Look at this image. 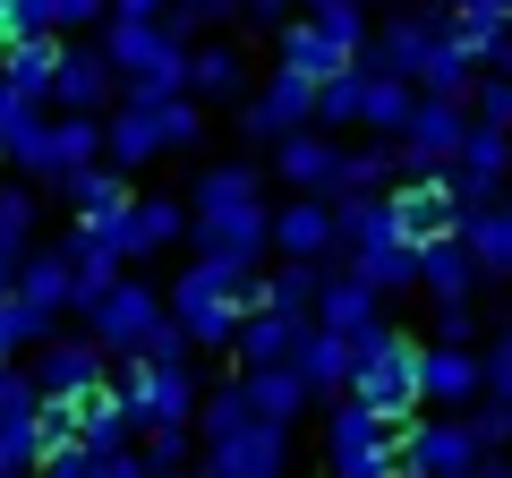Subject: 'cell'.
<instances>
[{"label": "cell", "mask_w": 512, "mask_h": 478, "mask_svg": "<svg viewBox=\"0 0 512 478\" xmlns=\"http://www.w3.org/2000/svg\"><path fill=\"white\" fill-rule=\"evenodd\" d=\"M367 94H376V69H350L333 86H316V129L342 137V129H367Z\"/></svg>", "instance_id": "35"}, {"label": "cell", "mask_w": 512, "mask_h": 478, "mask_svg": "<svg viewBox=\"0 0 512 478\" xmlns=\"http://www.w3.org/2000/svg\"><path fill=\"white\" fill-rule=\"evenodd\" d=\"M9 9H18V0H0V26H9Z\"/></svg>", "instance_id": "54"}, {"label": "cell", "mask_w": 512, "mask_h": 478, "mask_svg": "<svg viewBox=\"0 0 512 478\" xmlns=\"http://www.w3.org/2000/svg\"><path fill=\"white\" fill-rule=\"evenodd\" d=\"M120 103H128V77H120V60L103 52V35H94V43H69V60H60V86H52V111L111 120Z\"/></svg>", "instance_id": "13"}, {"label": "cell", "mask_w": 512, "mask_h": 478, "mask_svg": "<svg viewBox=\"0 0 512 478\" xmlns=\"http://www.w3.org/2000/svg\"><path fill=\"white\" fill-rule=\"evenodd\" d=\"M274 257L282 265H333V257H342L333 197H282L274 205Z\"/></svg>", "instance_id": "16"}, {"label": "cell", "mask_w": 512, "mask_h": 478, "mask_svg": "<svg viewBox=\"0 0 512 478\" xmlns=\"http://www.w3.org/2000/svg\"><path fill=\"white\" fill-rule=\"evenodd\" d=\"M43 129H52V103H35L26 86H9V77H0V163L26 171V154L43 146Z\"/></svg>", "instance_id": "31"}, {"label": "cell", "mask_w": 512, "mask_h": 478, "mask_svg": "<svg viewBox=\"0 0 512 478\" xmlns=\"http://www.w3.org/2000/svg\"><path fill=\"white\" fill-rule=\"evenodd\" d=\"M120 461H128V453H94V444H69V453H60L43 478H120Z\"/></svg>", "instance_id": "45"}, {"label": "cell", "mask_w": 512, "mask_h": 478, "mask_svg": "<svg viewBox=\"0 0 512 478\" xmlns=\"http://www.w3.org/2000/svg\"><path fill=\"white\" fill-rule=\"evenodd\" d=\"M291 368L308 376V393H316V402H350V385H359V342H342V333L308 325V342H299V359H291Z\"/></svg>", "instance_id": "25"}, {"label": "cell", "mask_w": 512, "mask_h": 478, "mask_svg": "<svg viewBox=\"0 0 512 478\" xmlns=\"http://www.w3.org/2000/svg\"><path fill=\"white\" fill-rule=\"evenodd\" d=\"M256 308H265V282H248V291H239V282H214L197 257H188L180 282H171V316L188 325L197 350H239V333H248Z\"/></svg>", "instance_id": "4"}, {"label": "cell", "mask_w": 512, "mask_h": 478, "mask_svg": "<svg viewBox=\"0 0 512 478\" xmlns=\"http://www.w3.org/2000/svg\"><path fill=\"white\" fill-rule=\"evenodd\" d=\"M453 18H495V0H444Z\"/></svg>", "instance_id": "50"}, {"label": "cell", "mask_w": 512, "mask_h": 478, "mask_svg": "<svg viewBox=\"0 0 512 478\" xmlns=\"http://www.w3.org/2000/svg\"><path fill=\"white\" fill-rule=\"evenodd\" d=\"M188 94L197 103H248L256 94V77H248V43H231V35H197V69H188Z\"/></svg>", "instance_id": "23"}, {"label": "cell", "mask_w": 512, "mask_h": 478, "mask_svg": "<svg viewBox=\"0 0 512 478\" xmlns=\"http://www.w3.org/2000/svg\"><path fill=\"white\" fill-rule=\"evenodd\" d=\"M222 18H231V26H265V35H282V26L308 18V9H299V0H222Z\"/></svg>", "instance_id": "43"}, {"label": "cell", "mask_w": 512, "mask_h": 478, "mask_svg": "<svg viewBox=\"0 0 512 478\" xmlns=\"http://www.w3.org/2000/svg\"><path fill=\"white\" fill-rule=\"evenodd\" d=\"M18 291L35 299L43 316H77V265H69V248H60V239H43L35 257L18 265Z\"/></svg>", "instance_id": "29"}, {"label": "cell", "mask_w": 512, "mask_h": 478, "mask_svg": "<svg viewBox=\"0 0 512 478\" xmlns=\"http://www.w3.org/2000/svg\"><path fill=\"white\" fill-rule=\"evenodd\" d=\"M350 402H367L384 427H410L427 410V342H410V333H376V342L359 350V385H350Z\"/></svg>", "instance_id": "3"}, {"label": "cell", "mask_w": 512, "mask_h": 478, "mask_svg": "<svg viewBox=\"0 0 512 478\" xmlns=\"http://www.w3.org/2000/svg\"><path fill=\"white\" fill-rule=\"evenodd\" d=\"M163 129H171V154H197L205 146V103H197V94L163 103Z\"/></svg>", "instance_id": "44"}, {"label": "cell", "mask_w": 512, "mask_h": 478, "mask_svg": "<svg viewBox=\"0 0 512 478\" xmlns=\"http://www.w3.org/2000/svg\"><path fill=\"white\" fill-rule=\"evenodd\" d=\"M111 350L94 342V333H60V342H43L35 350V393L43 402H86L94 385H111Z\"/></svg>", "instance_id": "14"}, {"label": "cell", "mask_w": 512, "mask_h": 478, "mask_svg": "<svg viewBox=\"0 0 512 478\" xmlns=\"http://www.w3.org/2000/svg\"><path fill=\"white\" fill-rule=\"evenodd\" d=\"M470 333H478V308H436V342L444 350H470Z\"/></svg>", "instance_id": "47"}, {"label": "cell", "mask_w": 512, "mask_h": 478, "mask_svg": "<svg viewBox=\"0 0 512 478\" xmlns=\"http://www.w3.org/2000/svg\"><path fill=\"white\" fill-rule=\"evenodd\" d=\"M265 180H274V171H256L248 154H231V163H205V171H197V197H188V214H197V222L256 214V205H274V197H265Z\"/></svg>", "instance_id": "20"}, {"label": "cell", "mask_w": 512, "mask_h": 478, "mask_svg": "<svg viewBox=\"0 0 512 478\" xmlns=\"http://www.w3.org/2000/svg\"><path fill=\"white\" fill-rule=\"evenodd\" d=\"M274 69H299L308 86H333V77L359 69V52H350V43L333 35L325 18H291V26L274 35Z\"/></svg>", "instance_id": "18"}, {"label": "cell", "mask_w": 512, "mask_h": 478, "mask_svg": "<svg viewBox=\"0 0 512 478\" xmlns=\"http://www.w3.org/2000/svg\"><path fill=\"white\" fill-rule=\"evenodd\" d=\"M137 461H146L154 478H188V461H205V436L197 427H146V436H137Z\"/></svg>", "instance_id": "39"}, {"label": "cell", "mask_w": 512, "mask_h": 478, "mask_svg": "<svg viewBox=\"0 0 512 478\" xmlns=\"http://www.w3.org/2000/svg\"><path fill=\"white\" fill-rule=\"evenodd\" d=\"M325 274H333V265H274V274H265V308H282V316H299V325H316Z\"/></svg>", "instance_id": "38"}, {"label": "cell", "mask_w": 512, "mask_h": 478, "mask_svg": "<svg viewBox=\"0 0 512 478\" xmlns=\"http://www.w3.org/2000/svg\"><path fill=\"white\" fill-rule=\"evenodd\" d=\"M52 197H69L77 214H111V205H128L137 188H128V171H120V163H94V171H77L69 188H52Z\"/></svg>", "instance_id": "41"}, {"label": "cell", "mask_w": 512, "mask_h": 478, "mask_svg": "<svg viewBox=\"0 0 512 478\" xmlns=\"http://www.w3.org/2000/svg\"><path fill=\"white\" fill-rule=\"evenodd\" d=\"M299 9H308V18H316V9H333V0H299Z\"/></svg>", "instance_id": "53"}, {"label": "cell", "mask_w": 512, "mask_h": 478, "mask_svg": "<svg viewBox=\"0 0 512 478\" xmlns=\"http://www.w3.org/2000/svg\"><path fill=\"white\" fill-rule=\"evenodd\" d=\"M43 342H60V316H43L35 299H0V359H9V368H18L26 350H43Z\"/></svg>", "instance_id": "37"}, {"label": "cell", "mask_w": 512, "mask_h": 478, "mask_svg": "<svg viewBox=\"0 0 512 478\" xmlns=\"http://www.w3.org/2000/svg\"><path fill=\"white\" fill-rule=\"evenodd\" d=\"M103 52L120 60L128 94H154V103H180L188 69H197V35H188V26H146V18H111Z\"/></svg>", "instance_id": "2"}, {"label": "cell", "mask_w": 512, "mask_h": 478, "mask_svg": "<svg viewBox=\"0 0 512 478\" xmlns=\"http://www.w3.org/2000/svg\"><path fill=\"white\" fill-rule=\"evenodd\" d=\"M487 393V359H470V350H444L427 342V402L444 410V419H461V410Z\"/></svg>", "instance_id": "27"}, {"label": "cell", "mask_w": 512, "mask_h": 478, "mask_svg": "<svg viewBox=\"0 0 512 478\" xmlns=\"http://www.w3.org/2000/svg\"><path fill=\"white\" fill-rule=\"evenodd\" d=\"M487 461L470 419H410L402 427V478H470Z\"/></svg>", "instance_id": "12"}, {"label": "cell", "mask_w": 512, "mask_h": 478, "mask_svg": "<svg viewBox=\"0 0 512 478\" xmlns=\"http://www.w3.org/2000/svg\"><path fill=\"white\" fill-rule=\"evenodd\" d=\"M470 478H512V453H487V461H478Z\"/></svg>", "instance_id": "49"}, {"label": "cell", "mask_w": 512, "mask_h": 478, "mask_svg": "<svg viewBox=\"0 0 512 478\" xmlns=\"http://www.w3.org/2000/svg\"><path fill=\"white\" fill-rule=\"evenodd\" d=\"M453 188H461V205H504L512 197V137L504 129H478L470 146H461V163H453Z\"/></svg>", "instance_id": "22"}, {"label": "cell", "mask_w": 512, "mask_h": 478, "mask_svg": "<svg viewBox=\"0 0 512 478\" xmlns=\"http://www.w3.org/2000/svg\"><path fill=\"white\" fill-rule=\"evenodd\" d=\"M35 222H43L35 188H26V180H9V188H0V265H26V257L43 248V239H35Z\"/></svg>", "instance_id": "36"}, {"label": "cell", "mask_w": 512, "mask_h": 478, "mask_svg": "<svg viewBox=\"0 0 512 478\" xmlns=\"http://www.w3.org/2000/svg\"><path fill=\"white\" fill-rule=\"evenodd\" d=\"M299 342H308V325H299V316H282V308H256V316H248V333H239V350H231V368H239V376L291 368V359H299Z\"/></svg>", "instance_id": "26"}, {"label": "cell", "mask_w": 512, "mask_h": 478, "mask_svg": "<svg viewBox=\"0 0 512 478\" xmlns=\"http://www.w3.org/2000/svg\"><path fill=\"white\" fill-rule=\"evenodd\" d=\"M504 342H512V325H504Z\"/></svg>", "instance_id": "55"}, {"label": "cell", "mask_w": 512, "mask_h": 478, "mask_svg": "<svg viewBox=\"0 0 512 478\" xmlns=\"http://www.w3.org/2000/svg\"><path fill=\"white\" fill-rule=\"evenodd\" d=\"M316 325H325V333H342V342H376V333H393V325H384V299L376 291H367V282L359 274H325V299H316Z\"/></svg>", "instance_id": "24"}, {"label": "cell", "mask_w": 512, "mask_h": 478, "mask_svg": "<svg viewBox=\"0 0 512 478\" xmlns=\"http://www.w3.org/2000/svg\"><path fill=\"white\" fill-rule=\"evenodd\" d=\"M103 248H120V257H163V248H180V239H197V214H188L180 197H137L128 205H111V214H77Z\"/></svg>", "instance_id": "6"}, {"label": "cell", "mask_w": 512, "mask_h": 478, "mask_svg": "<svg viewBox=\"0 0 512 478\" xmlns=\"http://www.w3.org/2000/svg\"><path fill=\"white\" fill-rule=\"evenodd\" d=\"M248 393H256V419H274V427H291L299 410L316 402V393H308V376H299V368H265V376H248Z\"/></svg>", "instance_id": "40"}, {"label": "cell", "mask_w": 512, "mask_h": 478, "mask_svg": "<svg viewBox=\"0 0 512 478\" xmlns=\"http://www.w3.org/2000/svg\"><path fill=\"white\" fill-rule=\"evenodd\" d=\"M120 402H128V419H137V436H146V427H197V410H205V385H197L188 368L137 359V368L120 376Z\"/></svg>", "instance_id": "10"}, {"label": "cell", "mask_w": 512, "mask_h": 478, "mask_svg": "<svg viewBox=\"0 0 512 478\" xmlns=\"http://www.w3.org/2000/svg\"><path fill=\"white\" fill-rule=\"evenodd\" d=\"M487 402H512V342L487 350Z\"/></svg>", "instance_id": "48"}, {"label": "cell", "mask_w": 512, "mask_h": 478, "mask_svg": "<svg viewBox=\"0 0 512 478\" xmlns=\"http://www.w3.org/2000/svg\"><path fill=\"white\" fill-rule=\"evenodd\" d=\"M86 333L111 350V359H128V368H137V359L188 368V350H197V342H188V325L171 316V299L154 291V282H120V291H111L103 308L86 316Z\"/></svg>", "instance_id": "1"}, {"label": "cell", "mask_w": 512, "mask_h": 478, "mask_svg": "<svg viewBox=\"0 0 512 478\" xmlns=\"http://www.w3.org/2000/svg\"><path fill=\"white\" fill-rule=\"evenodd\" d=\"M478 257L461 248V239H444V248H419V291L436 299V308H470V291H478Z\"/></svg>", "instance_id": "30"}, {"label": "cell", "mask_w": 512, "mask_h": 478, "mask_svg": "<svg viewBox=\"0 0 512 478\" xmlns=\"http://www.w3.org/2000/svg\"><path fill=\"white\" fill-rule=\"evenodd\" d=\"M239 427H256V393H248V376H222V385H205V410H197V436L205 444H231Z\"/></svg>", "instance_id": "34"}, {"label": "cell", "mask_w": 512, "mask_h": 478, "mask_svg": "<svg viewBox=\"0 0 512 478\" xmlns=\"http://www.w3.org/2000/svg\"><path fill=\"white\" fill-rule=\"evenodd\" d=\"M282 461H291V427L256 419V427H239L231 444H205L197 478H282Z\"/></svg>", "instance_id": "19"}, {"label": "cell", "mask_w": 512, "mask_h": 478, "mask_svg": "<svg viewBox=\"0 0 512 478\" xmlns=\"http://www.w3.org/2000/svg\"><path fill=\"white\" fill-rule=\"evenodd\" d=\"M393 214H402V231L419 239V248H444V239H461L470 205H461L453 171H427V180H402V188H393Z\"/></svg>", "instance_id": "15"}, {"label": "cell", "mask_w": 512, "mask_h": 478, "mask_svg": "<svg viewBox=\"0 0 512 478\" xmlns=\"http://www.w3.org/2000/svg\"><path fill=\"white\" fill-rule=\"evenodd\" d=\"M103 129H111V163H120L128 180H137V171H154V163L171 154V129H163V103H154V94H128Z\"/></svg>", "instance_id": "21"}, {"label": "cell", "mask_w": 512, "mask_h": 478, "mask_svg": "<svg viewBox=\"0 0 512 478\" xmlns=\"http://www.w3.org/2000/svg\"><path fill=\"white\" fill-rule=\"evenodd\" d=\"M487 69H495V77H512V35L495 43V60H487Z\"/></svg>", "instance_id": "51"}, {"label": "cell", "mask_w": 512, "mask_h": 478, "mask_svg": "<svg viewBox=\"0 0 512 478\" xmlns=\"http://www.w3.org/2000/svg\"><path fill=\"white\" fill-rule=\"evenodd\" d=\"M402 180L410 171H402V146H393V137H367V146H350V163H342V197H393Z\"/></svg>", "instance_id": "32"}, {"label": "cell", "mask_w": 512, "mask_h": 478, "mask_svg": "<svg viewBox=\"0 0 512 478\" xmlns=\"http://www.w3.org/2000/svg\"><path fill=\"white\" fill-rule=\"evenodd\" d=\"M316 129V86L299 69H274V77H256V94L239 103V146H265L274 154L282 137Z\"/></svg>", "instance_id": "8"}, {"label": "cell", "mask_w": 512, "mask_h": 478, "mask_svg": "<svg viewBox=\"0 0 512 478\" xmlns=\"http://www.w3.org/2000/svg\"><path fill=\"white\" fill-rule=\"evenodd\" d=\"M60 60H69V35H18V43H0V77H9V86H26L35 103H52Z\"/></svg>", "instance_id": "28"}, {"label": "cell", "mask_w": 512, "mask_h": 478, "mask_svg": "<svg viewBox=\"0 0 512 478\" xmlns=\"http://www.w3.org/2000/svg\"><path fill=\"white\" fill-rule=\"evenodd\" d=\"M94 163H111V129H103V120H86V111H52V129H43L35 154H26L18 180H35V188H69L77 171H94Z\"/></svg>", "instance_id": "11"}, {"label": "cell", "mask_w": 512, "mask_h": 478, "mask_svg": "<svg viewBox=\"0 0 512 478\" xmlns=\"http://www.w3.org/2000/svg\"><path fill=\"white\" fill-rule=\"evenodd\" d=\"M470 137H478L470 103H444V94H419V111H410V129L393 137V146H402V171H410V180H427V171H453Z\"/></svg>", "instance_id": "9"}, {"label": "cell", "mask_w": 512, "mask_h": 478, "mask_svg": "<svg viewBox=\"0 0 512 478\" xmlns=\"http://www.w3.org/2000/svg\"><path fill=\"white\" fill-rule=\"evenodd\" d=\"M0 299H18V265H0Z\"/></svg>", "instance_id": "52"}, {"label": "cell", "mask_w": 512, "mask_h": 478, "mask_svg": "<svg viewBox=\"0 0 512 478\" xmlns=\"http://www.w3.org/2000/svg\"><path fill=\"white\" fill-rule=\"evenodd\" d=\"M325 461H333V478H402V427H384L367 402H333Z\"/></svg>", "instance_id": "7"}, {"label": "cell", "mask_w": 512, "mask_h": 478, "mask_svg": "<svg viewBox=\"0 0 512 478\" xmlns=\"http://www.w3.org/2000/svg\"><path fill=\"white\" fill-rule=\"evenodd\" d=\"M461 248L478 257V274H487V282H512V197L504 205H478V214L461 222Z\"/></svg>", "instance_id": "33"}, {"label": "cell", "mask_w": 512, "mask_h": 478, "mask_svg": "<svg viewBox=\"0 0 512 478\" xmlns=\"http://www.w3.org/2000/svg\"><path fill=\"white\" fill-rule=\"evenodd\" d=\"M0 188H9V180H0Z\"/></svg>", "instance_id": "56"}, {"label": "cell", "mask_w": 512, "mask_h": 478, "mask_svg": "<svg viewBox=\"0 0 512 478\" xmlns=\"http://www.w3.org/2000/svg\"><path fill=\"white\" fill-rule=\"evenodd\" d=\"M342 163H350V146L325 137V129H299V137L274 146V180L291 197H342Z\"/></svg>", "instance_id": "17"}, {"label": "cell", "mask_w": 512, "mask_h": 478, "mask_svg": "<svg viewBox=\"0 0 512 478\" xmlns=\"http://www.w3.org/2000/svg\"><path fill=\"white\" fill-rule=\"evenodd\" d=\"M26 410H43L35 368H9V359H0V419H26Z\"/></svg>", "instance_id": "46"}, {"label": "cell", "mask_w": 512, "mask_h": 478, "mask_svg": "<svg viewBox=\"0 0 512 478\" xmlns=\"http://www.w3.org/2000/svg\"><path fill=\"white\" fill-rule=\"evenodd\" d=\"M470 120H478V129H504L512 137V77H478V94H470Z\"/></svg>", "instance_id": "42"}, {"label": "cell", "mask_w": 512, "mask_h": 478, "mask_svg": "<svg viewBox=\"0 0 512 478\" xmlns=\"http://www.w3.org/2000/svg\"><path fill=\"white\" fill-rule=\"evenodd\" d=\"M453 43H461V18L444 9V0H419V9H384V18H376V43H367V69L427 86V69H436Z\"/></svg>", "instance_id": "5"}]
</instances>
